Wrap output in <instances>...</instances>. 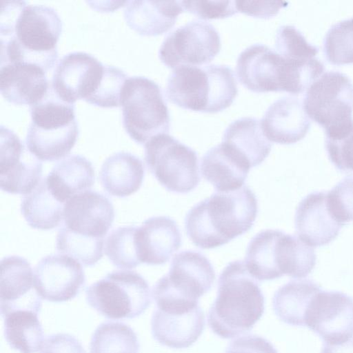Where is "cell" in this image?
Instances as JSON below:
<instances>
[{"instance_id":"4","label":"cell","mask_w":353,"mask_h":353,"mask_svg":"<svg viewBox=\"0 0 353 353\" xmlns=\"http://www.w3.org/2000/svg\"><path fill=\"white\" fill-rule=\"evenodd\" d=\"M237 94L232 69L222 64L178 66L169 75L165 86V94L171 103L184 109L208 113L228 108Z\"/></svg>"},{"instance_id":"21","label":"cell","mask_w":353,"mask_h":353,"mask_svg":"<svg viewBox=\"0 0 353 353\" xmlns=\"http://www.w3.org/2000/svg\"><path fill=\"white\" fill-rule=\"evenodd\" d=\"M261 124L269 141L289 145L305 137L310 128L311 121L298 98L283 97L268 108Z\"/></svg>"},{"instance_id":"10","label":"cell","mask_w":353,"mask_h":353,"mask_svg":"<svg viewBox=\"0 0 353 353\" xmlns=\"http://www.w3.org/2000/svg\"><path fill=\"white\" fill-rule=\"evenodd\" d=\"M87 303L110 319H133L151 303L145 279L138 272L116 270L90 285L85 290Z\"/></svg>"},{"instance_id":"43","label":"cell","mask_w":353,"mask_h":353,"mask_svg":"<svg viewBox=\"0 0 353 353\" xmlns=\"http://www.w3.org/2000/svg\"><path fill=\"white\" fill-rule=\"evenodd\" d=\"M27 6L24 1H1L0 17L1 38L13 34L16 22L23 8Z\"/></svg>"},{"instance_id":"28","label":"cell","mask_w":353,"mask_h":353,"mask_svg":"<svg viewBox=\"0 0 353 353\" xmlns=\"http://www.w3.org/2000/svg\"><path fill=\"white\" fill-rule=\"evenodd\" d=\"M222 143L239 154L251 168L263 162L272 148L261 121L252 117H241L230 123L223 132Z\"/></svg>"},{"instance_id":"1","label":"cell","mask_w":353,"mask_h":353,"mask_svg":"<svg viewBox=\"0 0 353 353\" xmlns=\"http://www.w3.org/2000/svg\"><path fill=\"white\" fill-rule=\"evenodd\" d=\"M257 212L256 195L248 186L230 192L216 191L188 211L185 232L198 248H215L250 230Z\"/></svg>"},{"instance_id":"38","label":"cell","mask_w":353,"mask_h":353,"mask_svg":"<svg viewBox=\"0 0 353 353\" xmlns=\"http://www.w3.org/2000/svg\"><path fill=\"white\" fill-rule=\"evenodd\" d=\"M183 10L203 19H222L236 14L235 1H181Z\"/></svg>"},{"instance_id":"2","label":"cell","mask_w":353,"mask_h":353,"mask_svg":"<svg viewBox=\"0 0 353 353\" xmlns=\"http://www.w3.org/2000/svg\"><path fill=\"white\" fill-rule=\"evenodd\" d=\"M264 310V296L244 262L229 263L219 275L217 295L208 312L210 329L223 339L236 337L251 330Z\"/></svg>"},{"instance_id":"41","label":"cell","mask_w":353,"mask_h":353,"mask_svg":"<svg viewBox=\"0 0 353 353\" xmlns=\"http://www.w3.org/2000/svg\"><path fill=\"white\" fill-rule=\"evenodd\" d=\"M41 353H86L74 336L65 333L48 336L43 341Z\"/></svg>"},{"instance_id":"17","label":"cell","mask_w":353,"mask_h":353,"mask_svg":"<svg viewBox=\"0 0 353 353\" xmlns=\"http://www.w3.org/2000/svg\"><path fill=\"white\" fill-rule=\"evenodd\" d=\"M33 277L34 288L41 298L57 303L74 298L85 282L79 262L62 254L42 258L34 268Z\"/></svg>"},{"instance_id":"30","label":"cell","mask_w":353,"mask_h":353,"mask_svg":"<svg viewBox=\"0 0 353 353\" xmlns=\"http://www.w3.org/2000/svg\"><path fill=\"white\" fill-rule=\"evenodd\" d=\"M63 203L48 189L46 179L21 200V212L28 224L41 230L57 228L63 219Z\"/></svg>"},{"instance_id":"12","label":"cell","mask_w":353,"mask_h":353,"mask_svg":"<svg viewBox=\"0 0 353 353\" xmlns=\"http://www.w3.org/2000/svg\"><path fill=\"white\" fill-rule=\"evenodd\" d=\"M63 219L59 236L103 247L104 238L114 219V206L105 195L83 191L65 203Z\"/></svg>"},{"instance_id":"29","label":"cell","mask_w":353,"mask_h":353,"mask_svg":"<svg viewBox=\"0 0 353 353\" xmlns=\"http://www.w3.org/2000/svg\"><path fill=\"white\" fill-rule=\"evenodd\" d=\"M321 287L311 279L290 281L279 288L272 299L276 315L283 322L294 326H305V315Z\"/></svg>"},{"instance_id":"32","label":"cell","mask_w":353,"mask_h":353,"mask_svg":"<svg viewBox=\"0 0 353 353\" xmlns=\"http://www.w3.org/2000/svg\"><path fill=\"white\" fill-rule=\"evenodd\" d=\"M139 347L134 330L119 322L100 324L90 341V353H139Z\"/></svg>"},{"instance_id":"33","label":"cell","mask_w":353,"mask_h":353,"mask_svg":"<svg viewBox=\"0 0 353 353\" xmlns=\"http://www.w3.org/2000/svg\"><path fill=\"white\" fill-rule=\"evenodd\" d=\"M137 227H119L113 230L107 237L105 253L115 267L132 269L141 263L135 243Z\"/></svg>"},{"instance_id":"26","label":"cell","mask_w":353,"mask_h":353,"mask_svg":"<svg viewBox=\"0 0 353 353\" xmlns=\"http://www.w3.org/2000/svg\"><path fill=\"white\" fill-rule=\"evenodd\" d=\"M45 179L51 193L64 203L94 185V170L85 157L74 154L57 163Z\"/></svg>"},{"instance_id":"36","label":"cell","mask_w":353,"mask_h":353,"mask_svg":"<svg viewBox=\"0 0 353 353\" xmlns=\"http://www.w3.org/2000/svg\"><path fill=\"white\" fill-rule=\"evenodd\" d=\"M127 79V74L122 70L105 65L99 88L89 103L103 108L119 106L122 89Z\"/></svg>"},{"instance_id":"3","label":"cell","mask_w":353,"mask_h":353,"mask_svg":"<svg viewBox=\"0 0 353 353\" xmlns=\"http://www.w3.org/2000/svg\"><path fill=\"white\" fill-rule=\"evenodd\" d=\"M316 57L296 60L281 55L263 43H254L244 49L236 60V72L239 81L254 92H303L324 71Z\"/></svg>"},{"instance_id":"24","label":"cell","mask_w":353,"mask_h":353,"mask_svg":"<svg viewBox=\"0 0 353 353\" xmlns=\"http://www.w3.org/2000/svg\"><path fill=\"white\" fill-rule=\"evenodd\" d=\"M249 163L223 143L208 150L202 157L201 172L217 192H230L243 187Z\"/></svg>"},{"instance_id":"8","label":"cell","mask_w":353,"mask_h":353,"mask_svg":"<svg viewBox=\"0 0 353 353\" xmlns=\"http://www.w3.org/2000/svg\"><path fill=\"white\" fill-rule=\"evenodd\" d=\"M307 114L325 130V140L336 141L353 131V83L345 74L327 71L307 89Z\"/></svg>"},{"instance_id":"34","label":"cell","mask_w":353,"mask_h":353,"mask_svg":"<svg viewBox=\"0 0 353 353\" xmlns=\"http://www.w3.org/2000/svg\"><path fill=\"white\" fill-rule=\"evenodd\" d=\"M326 59L334 65L353 63V17L333 24L323 40Z\"/></svg>"},{"instance_id":"44","label":"cell","mask_w":353,"mask_h":353,"mask_svg":"<svg viewBox=\"0 0 353 353\" xmlns=\"http://www.w3.org/2000/svg\"><path fill=\"white\" fill-rule=\"evenodd\" d=\"M321 353H353V338L342 343H324Z\"/></svg>"},{"instance_id":"42","label":"cell","mask_w":353,"mask_h":353,"mask_svg":"<svg viewBox=\"0 0 353 353\" xmlns=\"http://www.w3.org/2000/svg\"><path fill=\"white\" fill-rule=\"evenodd\" d=\"M236 10L250 16L269 18L275 15L287 3L283 1H235Z\"/></svg>"},{"instance_id":"6","label":"cell","mask_w":353,"mask_h":353,"mask_svg":"<svg viewBox=\"0 0 353 353\" xmlns=\"http://www.w3.org/2000/svg\"><path fill=\"white\" fill-rule=\"evenodd\" d=\"M61 31L62 22L54 8L27 5L16 22L13 34L1 39V63H33L47 72L58 58L57 43Z\"/></svg>"},{"instance_id":"5","label":"cell","mask_w":353,"mask_h":353,"mask_svg":"<svg viewBox=\"0 0 353 353\" xmlns=\"http://www.w3.org/2000/svg\"><path fill=\"white\" fill-rule=\"evenodd\" d=\"M316 261L314 248L297 236L270 229L252 237L243 262L251 276L263 281L283 275L304 278L314 269Z\"/></svg>"},{"instance_id":"35","label":"cell","mask_w":353,"mask_h":353,"mask_svg":"<svg viewBox=\"0 0 353 353\" xmlns=\"http://www.w3.org/2000/svg\"><path fill=\"white\" fill-rule=\"evenodd\" d=\"M275 48L281 55L296 60L314 59L319 52L318 47L307 42L301 32L290 25L277 29Z\"/></svg>"},{"instance_id":"37","label":"cell","mask_w":353,"mask_h":353,"mask_svg":"<svg viewBox=\"0 0 353 353\" xmlns=\"http://www.w3.org/2000/svg\"><path fill=\"white\" fill-rule=\"evenodd\" d=\"M327 205L333 217L343 226L353 221V174L327 192Z\"/></svg>"},{"instance_id":"25","label":"cell","mask_w":353,"mask_h":353,"mask_svg":"<svg viewBox=\"0 0 353 353\" xmlns=\"http://www.w3.org/2000/svg\"><path fill=\"white\" fill-rule=\"evenodd\" d=\"M183 10L181 1H128L124 18L139 34L155 36L172 28Z\"/></svg>"},{"instance_id":"9","label":"cell","mask_w":353,"mask_h":353,"mask_svg":"<svg viewBox=\"0 0 353 353\" xmlns=\"http://www.w3.org/2000/svg\"><path fill=\"white\" fill-rule=\"evenodd\" d=\"M123 125L137 143L168 134L170 117L161 87L145 77L128 78L121 94Z\"/></svg>"},{"instance_id":"15","label":"cell","mask_w":353,"mask_h":353,"mask_svg":"<svg viewBox=\"0 0 353 353\" xmlns=\"http://www.w3.org/2000/svg\"><path fill=\"white\" fill-rule=\"evenodd\" d=\"M305 326L327 343L353 338V299L338 291L319 292L307 310Z\"/></svg>"},{"instance_id":"39","label":"cell","mask_w":353,"mask_h":353,"mask_svg":"<svg viewBox=\"0 0 353 353\" xmlns=\"http://www.w3.org/2000/svg\"><path fill=\"white\" fill-rule=\"evenodd\" d=\"M330 161L341 172L353 173V131L339 140H325Z\"/></svg>"},{"instance_id":"31","label":"cell","mask_w":353,"mask_h":353,"mask_svg":"<svg viewBox=\"0 0 353 353\" xmlns=\"http://www.w3.org/2000/svg\"><path fill=\"white\" fill-rule=\"evenodd\" d=\"M39 313L27 310H14L2 316L5 339L21 353H36L41 350L44 338Z\"/></svg>"},{"instance_id":"22","label":"cell","mask_w":353,"mask_h":353,"mask_svg":"<svg viewBox=\"0 0 353 353\" xmlns=\"http://www.w3.org/2000/svg\"><path fill=\"white\" fill-rule=\"evenodd\" d=\"M205 316L200 306L186 312L163 311L156 308L151 319L154 339L175 349L191 346L203 333Z\"/></svg>"},{"instance_id":"19","label":"cell","mask_w":353,"mask_h":353,"mask_svg":"<svg viewBox=\"0 0 353 353\" xmlns=\"http://www.w3.org/2000/svg\"><path fill=\"white\" fill-rule=\"evenodd\" d=\"M297 236L315 248L332 241L343 225L333 217L327 205V192H313L303 198L295 212Z\"/></svg>"},{"instance_id":"20","label":"cell","mask_w":353,"mask_h":353,"mask_svg":"<svg viewBox=\"0 0 353 353\" xmlns=\"http://www.w3.org/2000/svg\"><path fill=\"white\" fill-rule=\"evenodd\" d=\"M135 243L141 263H167L181 245V234L175 221L166 216L149 218L137 227Z\"/></svg>"},{"instance_id":"18","label":"cell","mask_w":353,"mask_h":353,"mask_svg":"<svg viewBox=\"0 0 353 353\" xmlns=\"http://www.w3.org/2000/svg\"><path fill=\"white\" fill-rule=\"evenodd\" d=\"M0 299L1 316L19 310L39 313L41 296L34 285L30 263L19 256H8L1 261Z\"/></svg>"},{"instance_id":"14","label":"cell","mask_w":353,"mask_h":353,"mask_svg":"<svg viewBox=\"0 0 353 353\" xmlns=\"http://www.w3.org/2000/svg\"><path fill=\"white\" fill-rule=\"evenodd\" d=\"M43 165L12 130L1 126L0 185L14 194L30 193L41 180Z\"/></svg>"},{"instance_id":"7","label":"cell","mask_w":353,"mask_h":353,"mask_svg":"<svg viewBox=\"0 0 353 353\" xmlns=\"http://www.w3.org/2000/svg\"><path fill=\"white\" fill-rule=\"evenodd\" d=\"M214 270L202 253L185 250L176 254L168 273L154 285L152 296L159 309H191L212 288Z\"/></svg>"},{"instance_id":"40","label":"cell","mask_w":353,"mask_h":353,"mask_svg":"<svg viewBox=\"0 0 353 353\" xmlns=\"http://www.w3.org/2000/svg\"><path fill=\"white\" fill-rule=\"evenodd\" d=\"M225 353H278L267 339L256 335H245L230 342Z\"/></svg>"},{"instance_id":"13","label":"cell","mask_w":353,"mask_h":353,"mask_svg":"<svg viewBox=\"0 0 353 353\" xmlns=\"http://www.w3.org/2000/svg\"><path fill=\"white\" fill-rule=\"evenodd\" d=\"M221 38L213 25L202 20L188 22L163 41L159 57L168 67L197 66L210 62L221 50Z\"/></svg>"},{"instance_id":"16","label":"cell","mask_w":353,"mask_h":353,"mask_svg":"<svg viewBox=\"0 0 353 353\" xmlns=\"http://www.w3.org/2000/svg\"><path fill=\"white\" fill-rule=\"evenodd\" d=\"M105 67L90 54L68 53L57 63L52 85L59 97L68 103L74 104L79 99L89 102L99 88Z\"/></svg>"},{"instance_id":"11","label":"cell","mask_w":353,"mask_h":353,"mask_svg":"<svg viewBox=\"0 0 353 353\" xmlns=\"http://www.w3.org/2000/svg\"><path fill=\"white\" fill-rule=\"evenodd\" d=\"M148 170L168 191L185 194L199 183L198 154L168 134H160L145 143Z\"/></svg>"},{"instance_id":"27","label":"cell","mask_w":353,"mask_h":353,"mask_svg":"<svg viewBox=\"0 0 353 353\" xmlns=\"http://www.w3.org/2000/svg\"><path fill=\"white\" fill-rule=\"evenodd\" d=\"M145 174L142 161L127 152H118L103 163L99 179L103 189L112 196H128L139 190Z\"/></svg>"},{"instance_id":"23","label":"cell","mask_w":353,"mask_h":353,"mask_svg":"<svg viewBox=\"0 0 353 353\" xmlns=\"http://www.w3.org/2000/svg\"><path fill=\"white\" fill-rule=\"evenodd\" d=\"M40 66L25 62L1 63L0 90L9 102L32 105L48 91L50 81Z\"/></svg>"}]
</instances>
